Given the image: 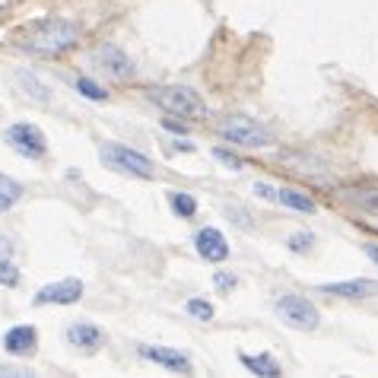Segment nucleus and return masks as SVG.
Masks as SVG:
<instances>
[{
  "label": "nucleus",
  "instance_id": "f257e3e1",
  "mask_svg": "<svg viewBox=\"0 0 378 378\" xmlns=\"http://www.w3.org/2000/svg\"><path fill=\"white\" fill-rule=\"evenodd\" d=\"M80 39V29L71 20H45L39 26L26 29L20 35L16 45L29 54H39V58H58V54L71 51Z\"/></svg>",
  "mask_w": 378,
  "mask_h": 378
},
{
  "label": "nucleus",
  "instance_id": "dca6fc26",
  "mask_svg": "<svg viewBox=\"0 0 378 378\" xmlns=\"http://www.w3.org/2000/svg\"><path fill=\"white\" fill-rule=\"evenodd\" d=\"M16 80H20V90L26 92V96H32L35 102H48V99H51V90H48V86H42L39 80L32 77V73L16 71Z\"/></svg>",
  "mask_w": 378,
  "mask_h": 378
},
{
  "label": "nucleus",
  "instance_id": "f8f14e48",
  "mask_svg": "<svg viewBox=\"0 0 378 378\" xmlns=\"http://www.w3.org/2000/svg\"><path fill=\"white\" fill-rule=\"evenodd\" d=\"M140 356L169 372H191V359L178 350H169V346H140Z\"/></svg>",
  "mask_w": 378,
  "mask_h": 378
},
{
  "label": "nucleus",
  "instance_id": "bb28decb",
  "mask_svg": "<svg viewBox=\"0 0 378 378\" xmlns=\"http://www.w3.org/2000/svg\"><path fill=\"white\" fill-rule=\"evenodd\" d=\"M255 194H261V197H267V200H276V191H270L264 181H257V185H255Z\"/></svg>",
  "mask_w": 378,
  "mask_h": 378
},
{
  "label": "nucleus",
  "instance_id": "b1692460",
  "mask_svg": "<svg viewBox=\"0 0 378 378\" xmlns=\"http://www.w3.org/2000/svg\"><path fill=\"white\" fill-rule=\"evenodd\" d=\"M312 232H295V236H289V248L293 251H305V248H312Z\"/></svg>",
  "mask_w": 378,
  "mask_h": 378
},
{
  "label": "nucleus",
  "instance_id": "412c9836",
  "mask_svg": "<svg viewBox=\"0 0 378 378\" xmlns=\"http://www.w3.org/2000/svg\"><path fill=\"white\" fill-rule=\"evenodd\" d=\"M185 312L191 315L194 321H213V305L207 299H188Z\"/></svg>",
  "mask_w": 378,
  "mask_h": 378
},
{
  "label": "nucleus",
  "instance_id": "20e7f679",
  "mask_svg": "<svg viewBox=\"0 0 378 378\" xmlns=\"http://www.w3.org/2000/svg\"><path fill=\"white\" fill-rule=\"evenodd\" d=\"M99 156H102V162L109 169H115V172H121V175H130V178H153L156 175L153 159H147L143 153L124 147V143H102Z\"/></svg>",
  "mask_w": 378,
  "mask_h": 378
},
{
  "label": "nucleus",
  "instance_id": "a211bd4d",
  "mask_svg": "<svg viewBox=\"0 0 378 378\" xmlns=\"http://www.w3.org/2000/svg\"><path fill=\"white\" fill-rule=\"evenodd\" d=\"M343 197H350L353 204H359L365 213H378V191H343Z\"/></svg>",
  "mask_w": 378,
  "mask_h": 378
},
{
  "label": "nucleus",
  "instance_id": "423d86ee",
  "mask_svg": "<svg viewBox=\"0 0 378 378\" xmlns=\"http://www.w3.org/2000/svg\"><path fill=\"white\" fill-rule=\"evenodd\" d=\"M4 140H7L20 156H26V159H42V156L48 153L45 134H42L35 124H29V121L10 124V128L4 130Z\"/></svg>",
  "mask_w": 378,
  "mask_h": 378
},
{
  "label": "nucleus",
  "instance_id": "39448f33",
  "mask_svg": "<svg viewBox=\"0 0 378 378\" xmlns=\"http://www.w3.org/2000/svg\"><path fill=\"white\" fill-rule=\"evenodd\" d=\"M276 318L295 331H315L321 324V312L305 299V295H283L276 299Z\"/></svg>",
  "mask_w": 378,
  "mask_h": 378
},
{
  "label": "nucleus",
  "instance_id": "2eb2a0df",
  "mask_svg": "<svg viewBox=\"0 0 378 378\" xmlns=\"http://www.w3.org/2000/svg\"><path fill=\"white\" fill-rule=\"evenodd\" d=\"M276 200H280L286 210H295V213H315V210H318V207H315V200L308 197V194L293 191V188H283V191H276Z\"/></svg>",
  "mask_w": 378,
  "mask_h": 378
},
{
  "label": "nucleus",
  "instance_id": "7ed1b4c3",
  "mask_svg": "<svg viewBox=\"0 0 378 378\" xmlns=\"http://www.w3.org/2000/svg\"><path fill=\"white\" fill-rule=\"evenodd\" d=\"M217 134L223 140L236 143V147H245V150H261V147H270L274 137L267 134L264 124H257L255 118H245V115H229L217 124Z\"/></svg>",
  "mask_w": 378,
  "mask_h": 378
},
{
  "label": "nucleus",
  "instance_id": "4be33fe9",
  "mask_svg": "<svg viewBox=\"0 0 378 378\" xmlns=\"http://www.w3.org/2000/svg\"><path fill=\"white\" fill-rule=\"evenodd\" d=\"M0 283L4 286H20V267H16L13 261H7V257H0Z\"/></svg>",
  "mask_w": 378,
  "mask_h": 378
},
{
  "label": "nucleus",
  "instance_id": "aec40b11",
  "mask_svg": "<svg viewBox=\"0 0 378 378\" xmlns=\"http://www.w3.org/2000/svg\"><path fill=\"white\" fill-rule=\"evenodd\" d=\"M73 86H77V92H83L86 99H96V102H102V99H109V90H105V86H99L96 80H90V77H80Z\"/></svg>",
  "mask_w": 378,
  "mask_h": 378
},
{
  "label": "nucleus",
  "instance_id": "9b49d317",
  "mask_svg": "<svg viewBox=\"0 0 378 378\" xmlns=\"http://www.w3.org/2000/svg\"><path fill=\"white\" fill-rule=\"evenodd\" d=\"M39 343V331L32 324H16L4 334V350L13 353V356H29Z\"/></svg>",
  "mask_w": 378,
  "mask_h": 378
},
{
  "label": "nucleus",
  "instance_id": "c85d7f7f",
  "mask_svg": "<svg viewBox=\"0 0 378 378\" xmlns=\"http://www.w3.org/2000/svg\"><path fill=\"white\" fill-rule=\"evenodd\" d=\"M0 375H29L26 369H0Z\"/></svg>",
  "mask_w": 378,
  "mask_h": 378
},
{
  "label": "nucleus",
  "instance_id": "4468645a",
  "mask_svg": "<svg viewBox=\"0 0 378 378\" xmlns=\"http://www.w3.org/2000/svg\"><path fill=\"white\" fill-rule=\"evenodd\" d=\"M238 362H242L248 372L264 375V378H276V375H280V362H276L270 353H257V356H251V353H238Z\"/></svg>",
  "mask_w": 378,
  "mask_h": 378
},
{
  "label": "nucleus",
  "instance_id": "ddd939ff",
  "mask_svg": "<svg viewBox=\"0 0 378 378\" xmlns=\"http://www.w3.org/2000/svg\"><path fill=\"white\" fill-rule=\"evenodd\" d=\"M102 340H105V334L99 331L96 324H90V321H80V324L67 327V343L80 346V350H99Z\"/></svg>",
  "mask_w": 378,
  "mask_h": 378
},
{
  "label": "nucleus",
  "instance_id": "5701e85b",
  "mask_svg": "<svg viewBox=\"0 0 378 378\" xmlns=\"http://www.w3.org/2000/svg\"><path fill=\"white\" fill-rule=\"evenodd\" d=\"M213 156H217V159L223 162V166H232V169H236V172H238V169L245 166V162L238 159L236 153H229V150H223V147H217V150H213Z\"/></svg>",
  "mask_w": 378,
  "mask_h": 378
},
{
  "label": "nucleus",
  "instance_id": "0eeeda50",
  "mask_svg": "<svg viewBox=\"0 0 378 378\" xmlns=\"http://www.w3.org/2000/svg\"><path fill=\"white\" fill-rule=\"evenodd\" d=\"M90 67H96L109 80H128L134 73V61L118 45H99L96 51H90Z\"/></svg>",
  "mask_w": 378,
  "mask_h": 378
},
{
  "label": "nucleus",
  "instance_id": "9d476101",
  "mask_svg": "<svg viewBox=\"0 0 378 378\" xmlns=\"http://www.w3.org/2000/svg\"><path fill=\"white\" fill-rule=\"evenodd\" d=\"M321 293L327 295H340V299H369L378 293V280L359 276V280H340V283H321Z\"/></svg>",
  "mask_w": 378,
  "mask_h": 378
},
{
  "label": "nucleus",
  "instance_id": "f03ea898",
  "mask_svg": "<svg viewBox=\"0 0 378 378\" xmlns=\"http://www.w3.org/2000/svg\"><path fill=\"white\" fill-rule=\"evenodd\" d=\"M147 99L153 105H159L166 115H178V118H207L210 109L207 102L188 86H159V90H147Z\"/></svg>",
  "mask_w": 378,
  "mask_h": 378
},
{
  "label": "nucleus",
  "instance_id": "6ab92c4d",
  "mask_svg": "<svg viewBox=\"0 0 378 378\" xmlns=\"http://www.w3.org/2000/svg\"><path fill=\"white\" fill-rule=\"evenodd\" d=\"M172 210L178 213V217L191 219L194 213H197V200H194L191 194H181V191H175V194H172Z\"/></svg>",
  "mask_w": 378,
  "mask_h": 378
},
{
  "label": "nucleus",
  "instance_id": "f3484780",
  "mask_svg": "<svg viewBox=\"0 0 378 378\" xmlns=\"http://www.w3.org/2000/svg\"><path fill=\"white\" fill-rule=\"evenodd\" d=\"M20 197H23V185H20V181L4 178V175H0V213L13 210Z\"/></svg>",
  "mask_w": 378,
  "mask_h": 378
},
{
  "label": "nucleus",
  "instance_id": "393cba45",
  "mask_svg": "<svg viewBox=\"0 0 378 378\" xmlns=\"http://www.w3.org/2000/svg\"><path fill=\"white\" fill-rule=\"evenodd\" d=\"M236 274H226V270H219V274L217 276H213V286H217L219 289V293H229V289L232 286H236Z\"/></svg>",
  "mask_w": 378,
  "mask_h": 378
},
{
  "label": "nucleus",
  "instance_id": "cd10ccee",
  "mask_svg": "<svg viewBox=\"0 0 378 378\" xmlns=\"http://www.w3.org/2000/svg\"><path fill=\"white\" fill-rule=\"evenodd\" d=\"M362 251H365V257H372V261L378 264V245H365Z\"/></svg>",
  "mask_w": 378,
  "mask_h": 378
},
{
  "label": "nucleus",
  "instance_id": "1a4fd4ad",
  "mask_svg": "<svg viewBox=\"0 0 378 378\" xmlns=\"http://www.w3.org/2000/svg\"><path fill=\"white\" fill-rule=\"evenodd\" d=\"M194 248L210 264H219L229 257V242H226V236L219 229H200L197 236H194Z\"/></svg>",
  "mask_w": 378,
  "mask_h": 378
},
{
  "label": "nucleus",
  "instance_id": "6e6552de",
  "mask_svg": "<svg viewBox=\"0 0 378 378\" xmlns=\"http://www.w3.org/2000/svg\"><path fill=\"white\" fill-rule=\"evenodd\" d=\"M83 299V280L77 276H67V280H58V283H48L35 293V305H73V302Z\"/></svg>",
  "mask_w": 378,
  "mask_h": 378
},
{
  "label": "nucleus",
  "instance_id": "a878e982",
  "mask_svg": "<svg viewBox=\"0 0 378 378\" xmlns=\"http://www.w3.org/2000/svg\"><path fill=\"white\" fill-rule=\"evenodd\" d=\"M162 128L172 130V134H188V128L181 121H175V118H166V121H162Z\"/></svg>",
  "mask_w": 378,
  "mask_h": 378
}]
</instances>
